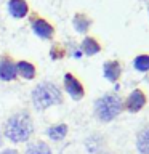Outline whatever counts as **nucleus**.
<instances>
[{
	"mask_svg": "<svg viewBox=\"0 0 149 154\" xmlns=\"http://www.w3.org/2000/svg\"><path fill=\"white\" fill-rule=\"evenodd\" d=\"M34 133V120L26 111H19L10 116L5 122L3 135L11 143H26Z\"/></svg>",
	"mask_w": 149,
	"mask_h": 154,
	"instance_id": "f257e3e1",
	"label": "nucleus"
},
{
	"mask_svg": "<svg viewBox=\"0 0 149 154\" xmlns=\"http://www.w3.org/2000/svg\"><path fill=\"white\" fill-rule=\"evenodd\" d=\"M125 109L123 100L115 93H104L95 101V116L101 122H112Z\"/></svg>",
	"mask_w": 149,
	"mask_h": 154,
	"instance_id": "f03ea898",
	"label": "nucleus"
},
{
	"mask_svg": "<svg viewBox=\"0 0 149 154\" xmlns=\"http://www.w3.org/2000/svg\"><path fill=\"white\" fill-rule=\"evenodd\" d=\"M32 104L37 111H45L51 106L61 104L62 103V93L55 84L51 82H42V84L35 85L32 90Z\"/></svg>",
	"mask_w": 149,
	"mask_h": 154,
	"instance_id": "7ed1b4c3",
	"label": "nucleus"
},
{
	"mask_svg": "<svg viewBox=\"0 0 149 154\" xmlns=\"http://www.w3.org/2000/svg\"><path fill=\"white\" fill-rule=\"evenodd\" d=\"M62 85H64L66 93L74 101H80L85 96V90H84L82 82L75 75H72L71 72H66L64 74V77H62Z\"/></svg>",
	"mask_w": 149,
	"mask_h": 154,
	"instance_id": "20e7f679",
	"label": "nucleus"
},
{
	"mask_svg": "<svg viewBox=\"0 0 149 154\" xmlns=\"http://www.w3.org/2000/svg\"><path fill=\"white\" fill-rule=\"evenodd\" d=\"M146 93H144L143 90H133L132 93H130L127 96V100L123 101V106H125V109L128 111V112H132V114H136L139 112L144 106H146Z\"/></svg>",
	"mask_w": 149,
	"mask_h": 154,
	"instance_id": "39448f33",
	"label": "nucleus"
},
{
	"mask_svg": "<svg viewBox=\"0 0 149 154\" xmlns=\"http://www.w3.org/2000/svg\"><path fill=\"white\" fill-rule=\"evenodd\" d=\"M106 149V137L101 133H91L85 140V151L88 154H103Z\"/></svg>",
	"mask_w": 149,
	"mask_h": 154,
	"instance_id": "423d86ee",
	"label": "nucleus"
},
{
	"mask_svg": "<svg viewBox=\"0 0 149 154\" xmlns=\"http://www.w3.org/2000/svg\"><path fill=\"white\" fill-rule=\"evenodd\" d=\"M32 31L34 34H35L37 37L43 38V40H48V38L53 37V34H55V29H53V26L50 23L47 21V19L43 18H35L32 19Z\"/></svg>",
	"mask_w": 149,
	"mask_h": 154,
	"instance_id": "0eeeda50",
	"label": "nucleus"
},
{
	"mask_svg": "<svg viewBox=\"0 0 149 154\" xmlns=\"http://www.w3.org/2000/svg\"><path fill=\"white\" fill-rule=\"evenodd\" d=\"M18 77L16 74V63L11 58L3 56L0 58V80L3 82H11Z\"/></svg>",
	"mask_w": 149,
	"mask_h": 154,
	"instance_id": "6e6552de",
	"label": "nucleus"
},
{
	"mask_svg": "<svg viewBox=\"0 0 149 154\" xmlns=\"http://www.w3.org/2000/svg\"><path fill=\"white\" fill-rule=\"evenodd\" d=\"M8 13L13 18L21 19L24 16H27L29 13V5L26 0H8Z\"/></svg>",
	"mask_w": 149,
	"mask_h": 154,
	"instance_id": "1a4fd4ad",
	"label": "nucleus"
},
{
	"mask_svg": "<svg viewBox=\"0 0 149 154\" xmlns=\"http://www.w3.org/2000/svg\"><path fill=\"white\" fill-rule=\"evenodd\" d=\"M120 74H122V66L119 61H106L103 64V75L109 82H117Z\"/></svg>",
	"mask_w": 149,
	"mask_h": 154,
	"instance_id": "9d476101",
	"label": "nucleus"
},
{
	"mask_svg": "<svg viewBox=\"0 0 149 154\" xmlns=\"http://www.w3.org/2000/svg\"><path fill=\"white\" fill-rule=\"evenodd\" d=\"M136 149L139 154H149V124L136 133Z\"/></svg>",
	"mask_w": 149,
	"mask_h": 154,
	"instance_id": "9b49d317",
	"label": "nucleus"
},
{
	"mask_svg": "<svg viewBox=\"0 0 149 154\" xmlns=\"http://www.w3.org/2000/svg\"><path fill=\"white\" fill-rule=\"evenodd\" d=\"M80 51L85 53L87 56H95L101 51V45L98 43V40L93 37H85L80 43Z\"/></svg>",
	"mask_w": 149,
	"mask_h": 154,
	"instance_id": "f8f14e48",
	"label": "nucleus"
},
{
	"mask_svg": "<svg viewBox=\"0 0 149 154\" xmlns=\"http://www.w3.org/2000/svg\"><path fill=\"white\" fill-rule=\"evenodd\" d=\"M16 74L21 75L23 79L26 80H32L35 77L37 71H35V66L29 61H18L16 63Z\"/></svg>",
	"mask_w": 149,
	"mask_h": 154,
	"instance_id": "ddd939ff",
	"label": "nucleus"
},
{
	"mask_svg": "<svg viewBox=\"0 0 149 154\" xmlns=\"http://www.w3.org/2000/svg\"><path fill=\"white\" fill-rule=\"evenodd\" d=\"M67 132H69V128H67L66 124H56V125H51V127L47 128L48 138H51L53 141H61V140H64Z\"/></svg>",
	"mask_w": 149,
	"mask_h": 154,
	"instance_id": "4468645a",
	"label": "nucleus"
},
{
	"mask_svg": "<svg viewBox=\"0 0 149 154\" xmlns=\"http://www.w3.org/2000/svg\"><path fill=\"white\" fill-rule=\"evenodd\" d=\"M72 24H74V29H75L79 34H85V32L90 29L91 21H90V18L87 16V14L77 13L75 16H74V19H72Z\"/></svg>",
	"mask_w": 149,
	"mask_h": 154,
	"instance_id": "2eb2a0df",
	"label": "nucleus"
},
{
	"mask_svg": "<svg viewBox=\"0 0 149 154\" xmlns=\"http://www.w3.org/2000/svg\"><path fill=\"white\" fill-rule=\"evenodd\" d=\"M24 154H51V148L45 141H32L27 144Z\"/></svg>",
	"mask_w": 149,
	"mask_h": 154,
	"instance_id": "dca6fc26",
	"label": "nucleus"
},
{
	"mask_svg": "<svg viewBox=\"0 0 149 154\" xmlns=\"http://www.w3.org/2000/svg\"><path fill=\"white\" fill-rule=\"evenodd\" d=\"M133 67L138 72H147L149 71V55H146V53L138 55L133 60Z\"/></svg>",
	"mask_w": 149,
	"mask_h": 154,
	"instance_id": "f3484780",
	"label": "nucleus"
},
{
	"mask_svg": "<svg viewBox=\"0 0 149 154\" xmlns=\"http://www.w3.org/2000/svg\"><path fill=\"white\" fill-rule=\"evenodd\" d=\"M0 154H18L16 149H11V148H8V149H5V151H2Z\"/></svg>",
	"mask_w": 149,
	"mask_h": 154,
	"instance_id": "a211bd4d",
	"label": "nucleus"
},
{
	"mask_svg": "<svg viewBox=\"0 0 149 154\" xmlns=\"http://www.w3.org/2000/svg\"><path fill=\"white\" fill-rule=\"evenodd\" d=\"M2 143H3V140H2V135H0V146H2Z\"/></svg>",
	"mask_w": 149,
	"mask_h": 154,
	"instance_id": "6ab92c4d",
	"label": "nucleus"
}]
</instances>
